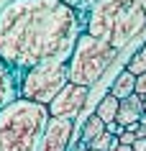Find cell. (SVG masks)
<instances>
[{
  "instance_id": "4",
  "label": "cell",
  "mask_w": 146,
  "mask_h": 151,
  "mask_svg": "<svg viewBox=\"0 0 146 151\" xmlns=\"http://www.w3.org/2000/svg\"><path fill=\"white\" fill-rule=\"evenodd\" d=\"M115 59H118V49L82 31L74 44L72 56L67 62L69 64V82L82 85V87H92Z\"/></svg>"
},
{
  "instance_id": "3",
  "label": "cell",
  "mask_w": 146,
  "mask_h": 151,
  "mask_svg": "<svg viewBox=\"0 0 146 151\" xmlns=\"http://www.w3.org/2000/svg\"><path fill=\"white\" fill-rule=\"evenodd\" d=\"M49 120L46 105L16 97L0 108V151H39Z\"/></svg>"
},
{
  "instance_id": "15",
  "label": "cell",
  "mask_w": 146,
  "mask_h": 151,
  "mask_svg": "<svg viewBox=\"0 0 146 151\" xmlns=\"http://www.w3.org/2000/svg\"><path fill=\"white\" fill-rule=\"evenodd\" d=\"M136 95H141V97L146 95V74L136 77Z\"/></svg>"
},
{
  "instance_id": "16",
  "label": "cell",
  "mask_w": 146,
  "mask_h": 151,
  "mask_svg": "<svg viewBox=\"0 0 146 151\" xmlns=\"http://www.w3.org/2000/svg\"><path fill=\"white\" fill-rule=\"evenodd\" d=\"M62 3H64V5H69V8H82V5H85V0H62Z\"/></svg>"
},
{
  "instance_id": "13",
  "label": "cell",
  "mask_w": 146,
  "mask_h": 151,
  "mask_svg": "<svg viewBox=\"0 0 146 151\" xmlns=\"http://www.w3.org/2000/svg\"><path fill=\"white\" fill-rule=\"evenodd\" d=\"M113 143H115V136L105 131L103 136H97L95 141L90 143V149H95V151H113Z\"/></svg>"
},
{
  "instance_id": "22",
  "label": "cell",
  "mask_w": 146,
  "mask_h": 151,
  "mask_svg": "<svg viewBox=\"0 0 146 151\" xmlns=\"http://www.w3.org/2000/svg\"><path fill=\"white\" fill-rule=\"evenodd\" d=\"M92 3H95V0H92Z\"/></svg>"
},
{
  "instance_id": "2",
  "label": "cell",
  "mask_w": 146,
  "mask_h": 151,
  "mask_svg": "<svg viewBox=\"0 0 146 151\" xmlns=\"http://www.w3.org/2000/svg\"><path fill=\"white\" fill-rule=\"evenodd\" d=\"M146 28V10L136 0H95L90 8L85 33L121 51Z\"/></svg>"
},
{
  "instance_id": "17",
  "label": "cell",
  "mask_w": 146,
  "mask_h": 151,
  "mask_svg": "<svg viewBox=\"0 0 146 151\" xmlns=\"http://www.w3.org/2000/svg\"><path fill=\"white\" fill-rule=\"evenodd\" d=\"M133 151H146V138H136V143H133Z\"/></svg>"
},
{
  "instance_id": "12",
  "label": "cell",
  "mask_w": 146,
  "mask_h": 151,
  "mask_svg": "<svg viewBox=\"0 0 146 151\" xmlns=\"http://www.w3.org/2000/svg\"><path fill=\"white\" fill-rule=\"evenodd\" d=\"M126 69L131 72V74H136V77H141V74H146V44L141 49H138L136 54L128 59V64H126Z\"/></svg>"
},
{
  "instance_id": "10",
  "label": "cell",
  "mask_w": 146,
  "mask_h": 151,
  "mask_svg": "<svg viewBox=\"0 0 146 151\" xmlns=\"http://www.w3.org/2000/svg\"><path fill=\"white\" fill-rule=\"evenodd\" d=\"M118 110H121V100H118L115 95H110V92H108V95L97 103V110H95V113L103 118V123L108 126V123H113V120L118 118Z\"/></svg>"
},
{
  "instance_id": "19",
  "label": "cell",
  "mask_w": 146,
  "mask_h": 151,
  "mask_svg": "<svg viewBox=\"0 0 146 151\" xmlns=\"http://www.w3.org/2000/svg\"><path fill=\"white\" fill-rule=\"evenodd\" d=\"M138 123H141V126H146V113H141V118H138Z\"/></svg>"
},
{
  "instance_id": "20",
  "label": "cell",
  "mask_w": 146,
  "mask_h": 151,
  "mask_svg": "<svg viewBox=\"0 0 146 151\" xmlns=\"http://www.w3.org/2000/svg\"><path fill=\"white\" fill-rule=\"evenodd\" d=\"M136 3H138V5H141V8L146 10V0H136Z\"/></svg>"
},
{
  "instance_id": "11",
  "label": "cell",
  "mask_w": 146,
  "mask_h": 151,
  "mask_svg": "<svg viewBox=\"0 0 146 151\" xmlns=\"http://www.w3.org/2000/svg\"><path fill=\"white\" fill-rule=\"evenodd\" d=\"M103 133H105V123H103V118L97 113H92L85 120V126H82V143H92L97 136H103Z\"/></svg>"
},
{
  "instance_id": "5",
  "label": "cell",
  "mask_w": 146,
  "mask_h": 151,
  "mask_svg": "<svg viewBox=\"0 0 146 151\" xmlns=\"http://www.w3.org/2000/svg\"><path fill=\"white\" fill-rule=\"evenodd\" d=\"M69 85V64L67 62H46L39 64L23 74L21 80V87L18 97H26V100H33L39 105H46L54 100V97L62 92V90Z\"/></svg>"
},
{
  "instance_id": "14",
  "label": "cell",
  "mask_w": 146,
  "mask_h": 151,
  "mask_svg": "<svg viewBox=\"0 0 146 151\" xmlns=\"http://www.w3.org/2000/svg\"><path fill=\"white\" fill-rule=\"evenodd\" d=\"M118 141H121L123 146H133V143H136V133H133V131H128V128H126V131H123V133L118 136Z\"/></svg>"
},
{
  "instance_id": "8",
  "label": "cell",
  "mask_w": 146,
  "mask_h": 151,
  "mask_svg": "<svg viewBox=\"0 0 146 151\" xmlns=\"http://www.w3.org/2000/svg\"><path fill=\"white\" fill-rule=\"evenodd\" d=\"M16 100V80H13V69L3 62L0 56V108Z\"/></svg>"
},
{
  "instance_id": "1",
  "label": "cell",
  "mask_w": 146,
  "mask_h": 151,
  "mask_svg": "<svg viewBox=\"0 0 146 151\" xmlns=\"http://www.w3.org/2000/svg\"><path fill=\"white\" fill-rule=\"evenodd\" d=\"M80 16L62 0H10L0 10V56L10 69L69 62L80 39Z\"/></svg>"
},
{
  "instance_id": "21",
  "label": "cell",
  "mask_w": 146,
  "mask_h": 151,
  "mask_svg": "<svg viewBox=\"0 0 146 151\" xmlns=\"http://www.w3.org/2000/svg\"><path fill=\"white\" fill-rule=\"evenodd\" d=\"M87 151H95V149H87Z\"/></svg>"
},
{
  "instance_id": "18",
  "label": "cell",
  "mask_w": 146,
  "mask_h": 151,
  "mask_svg": "<svg viewBox=\"0 0 146 151\" xmlns=\"http://www.w3.org/2000/svg\"><path fill=\"white\" fill-rule=\"evenodd\" d=\"M113 151H133V146H123V143H118Z\"/></svg>"
},
{
  "instance_id": "7",
  "label": "cell",
  "mask_w": 146,
  "mask_h": 151,
  "mask_svg": "<svg viewBox=\"0 0 146 151\" xmlns=\"http://www.w3.org/2000/svg\"><path fill=\"white\" fill-rule=\"evenodd\" d=\"M74 138V120L51 118L46 126V133L41 138L39 151H67Z\"/></svg>"
},
{
  "instance_id": "9",
  "label": "cell",
  "mask_w": 146,
  "mask_h": 151,
  "mask_svg": "<svg viewBox=\"0 0 146 151\" xmlns=\"http://www.w3.org/2000/svg\"><path fill=\"white\" fill-rule=\"evenodd\" d=\"M133 92H136V74H131L128 69H123L115 77V82L110 85V95H115L118 100H128Z\"/></svg>"
},
{
  "instance_id": "6",
  "label": "cell",
  "mask_w": 146,
  "mask_h": 151,
  "mask_svg": "<svg viewBox=\"0 0 146 151\" xmlns=\"http://www.w3.org/2000/svg\"><path fill=\"white\" fill-rule=\"evenodd\" d=\"M87 95H90V87H82V85H72V82H69V85L49 103V115H51V118L74 120L80 115V110L85 108V103H87Z\"/></svg>"
}]
</instances>
